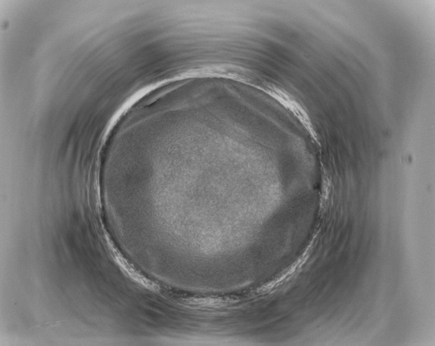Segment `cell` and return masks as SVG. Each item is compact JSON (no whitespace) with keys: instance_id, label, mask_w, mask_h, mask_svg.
Returning <instances> with one entry per match:
<instances>
[{"instance_id":"cell-1","label":"cell","mask_w":435,"mask_h":346,"mask_svg":"<svg viewBox=\"0 0 435 346\" xmlns=\"http://www.w3.org/2000/svg\"><path fill=\"white\" fill-rule=\"evenodd\" d=\"M290 113L302 126L312 141L321 146L319 134L305 107L290 93L273 83L259 80L255 86Z\"/></svg>"}]
</instances>
